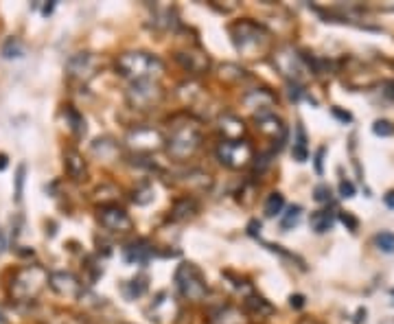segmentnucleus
I'll return each instance as SVG.
<instances>
[{
	"mask_svg": "<svg viewBox=\"0 0 394 324\" xmlns=\"http://www.w3.org/2000/svg\"><path fill=\"white\" fill-rule=\"evenodd\" d=\"M230 38L246 59H261L272 51V34L254 20H239L230 24Z\"/></svg>",
	"mask_w": 394,
	"mask_h": 324,
	"instance_id": "obj_1",
	"label": "nucleus"
},
{
	"mask_svg": "<svg viewBox=\"0 0 394 324\" xmlns=\"http://www.w3.org/2000/svg\"><path fill=\"white\" fill-rule=\"evenodd\" d=\"M164 143L176 160H186L202 145V127L193 116L180 114L171 121L169 136L164 138Z\"/></svg>",
	"mask_w": 394,
	"mask_h": 324,
	"instance_id": "obj_2",
	"label": "nucleus"
},
{
	"mask_svg": "<svg viewBox=\"0 0 394 324\" xmlns=\"http://www.w3.org/2000/svg\"><path fill=\"white\" fill-rule=\"evenodd\" d=\"M116 71L131 79V81H145V79H156L164 73V64L160 61V57L151 55V53H143V51H131V53H123L116 59Z\"/></svg>",
	"mask_w": 394,
	"mask_h": 324,
	"instance_id": "obj_3",
	"label": "nucleus"
},
{
	"mask_svg": "<svg viewBox=\"0 0 394 324\" xmlns=\"http://www.w3.org/2000/svg\"><path fill=\"white\" fill-rule=\"evenodd\" d=\"M49 285V272L42 265H24L20 268L9 285V294L18 303H31L36 300L44 287Z\"/></svg>",
	"mask_w": 394,
	"mask_h": 324,
	"instance_id": "obj_4",
	"label": "nucleus"
},
{
	"mask_svg": "<svg viewBox=\"0 0 394 324\" xmlns=\"http://www.w3.org/2000/svg\"><path fill=\"white\" fill-rule=\"evenodd\" d=\"M176 285L180 289V294L191 300V303H200L206 296V278L202 274V270L197 268L195 263H182L176 270Z\"/></svg>",
	"mask_w": 394,
	"mask_h": 324,
	"instance_id": "obj_5",
	"label": "nucleus"
},
{
	"mask_svg": "<svg viewBox=\"0 0 394 324\" xmlns=\"http://www.w3.org/2000/svg\"><path fill=\"white\" fill-rule=\"evenodd\" d=\"M127 103L131 110H153L160 106L164 90L160 88V83L156 79H145V81H131L129 90H127Z\"/></svg>",
	"mask_w": 394,
	"mask_h": 324,
	"instance_id": "obj_6",
	"label": "nucleus"
},
{
	"mask_svg": "<svg viewBox=\"0 0 394 324\" xmlns=\"http://www.w3.org/2000/svg\"><path fill=\"white\" fill-rule=\"evenodd\" d=\"M272 55H274V66L283 77L289 79V83H300L307 77V64H311V59H307L298 51H293L291 46H281Z\"/></svg>",
	"mask_w": 394,
	"mask_h": 324,
	"instance_id": "obj_7",
	"label": "nucleus"
},
{
	"mask_svg": "<svg viewBox=\"0 0 394 324\" xmlns=\"http://www.w3.org/2000/svg\"><path fill=\"white\" fill-rule=\"evenodd\" d=\"M252 145L248 141H221L217 147V160L228 169H243L252 162Z\"/></svg>",
	"mask_w": 394,
	"mask_h": 324,
	"instance_id": "obj_8",
	"label": "nucleus"
},
{
	"mask_svg": "<svg viewBox=\"0 0 394 324\" xmlns=\"http://www.w3.org/2000/svg\"><path fill=\"white\" fill-rule=\"evenodd\" d=\"M125 143L136 153H153L164 147V136L153 127H134L129 129Z\"/></svg>",
	"mask_w": 394,
	"mask_h": 324,
	"instance_id": "obj_9",
	"label": "nucleus"
},
{
	"mask_svg": "<svg viewBox=\"0 0 394 324\" xmlns=\"http://www.w3.org/2000/svg\"><path fill=\"white\" fill-rule=\"evenodd\" d=\"M98 221H101V226L106 231L110 233H129L131 228H134V221H131V217L118 206V204H106L98 208Z\"/></svg>",
	"mask_w": 394,
	"mask_h": 324,
	"instance_id": "obj_10",
	"label": "nucleus"
},
{
	"mask_svg": "<svg viewBox=\"0 0 394 324\" xmlns=\"http://www.w3.org/2000/svg\"><path fill=\"white\" fill-rule=\"evenodd\" d=\"M98 59L92 53H77L66 61V75L75 81H90L96 75Z\"/></svg>",
	"mask_w": 394,
	"mask_h": 324,
	"instance_id": "obj_11",
	"label": "nucleus"
},
{
	"mask_svg": "<svg viewBox=\"0 0 394 324\" xmlns=\"http://www.w3.org/2000/svg\"><path fill=\"white\" fill-rule=\"evenodd\" d=\"M49 285L55 294L66 298H81L84 296V283L71 272H53L49 274Z\"/></svg>",
	"mask_w": 394,
	"mask_h": 324,
	"instance_id": "obj_12",
	"label": "nucleus"
},
{
	"mask_svg": "<svg viewBox=\"0 0 394 324\" xmlns=\"http://www.w3.org/2000/svg\"><path fill=\"white\" fill-rule=\"evenodd\" d=\"M254 121H256V129H258V132H261L263 136H268V138L276 141V143H278V149H281V145H283V141H285V136H287V127H285V123L274 114V110L254 114Z\"/></svg>",
	"mask_w": 394,
	"mask_h": 324,
	"instance_id": "obj_13",
	"label": "nucleus"
},
{
	"mask_svg": "<svg viewBox=\"0 0 394 324\" xmlns=\"http://www.w3.org/2000/svg\"><path fill=\"white\" fill-rule=\"evenodd\" d=\"M176 61L188 75H204L211 69V57L200 49H184L176 53Z\"/></svg>",
	"mask_w": 394,
	"mask_h": 324,
	"instance_id": "obj_14",
	"label": "nucleus"
},
{
	"mask_svg": "<svg viewBox=\"0 0 394 324\" xmlns=\"http://www.w3.org/2000/svg\"><path fill=\"white\" fill-rule=\"evenodd\" d=\"M147 313H149V320H156L158 324H167L178 313V307H176L173 298L167 294V291H160Z\"/></svg>",
	"mask_w": 394,
	"mask_h": 324,
	"instance_id": "obj_15",
	"label": "nucleus"
},
{
	"mask_svg": "<svg viewBox=\"0 0 394 324\" xmlns=\"http://www.w3.org/2000/svg\"><path fill=\"white\" fill-rule=\"evenodd\" d=\"M151 254H153V248H151V243L145 241V239L131 241V243H127V245L123 248V256H125L127 263H141V265H143V263L149 261Z\"/></svg>",
	"mask_w": 394,
	"mask_h": 324,
	"instance_id": "obj_16",
	"label": "nucleus"
},
{
	"mask_svg": "<svg viewBox=\"0 0 394 324\" xmlns=\"http://www.w3.org/2000/svg\"><path fill=\"white\" fill-rule=\"evenodd\" d=\"M243 103L250 108V110H258V112H270L276 103V96L270 92V90H250L246 96H243ZM256 112V114H258Z\"/></svg>",
	"mask_w": 394,
	"mask_h": 324,
	"instance_id": "obj_17",
	"label": "nucleus"
},
{
	"mask_svg": "<svg viewBox=\"0 0 394 324\" xmlns=\"http://www.w3.org/2000/svg\"><path fill=\"white\" fill-rule=\"evenodd\" d=\"M219 132H221L223 141H241L246 134V125L235 114H223L219 118Z\"/></svg>",
	"mask_w": 394,
	"mask_h": 324,
	"instance_id": "obj_18",
	"label": "nucleus"
},
{
	"mask_svg": "<svg viewBox=\"0 0 394 324\" xmlns=\"http://www.w3.org/2000/svg\"><path fill=\"white\" fill-rule=\"evenodd\" d=\"M64 169H66V173H69L73 180H84L88 176L86 160L75 149H69V151L64 153Z\"/></svg>",
	"mask_w": 394,
	"mask_h": 324,
	"instance_id": "obj_19",
	"label": "nucleus"
},
{
	"mask_svg": "<svg viewBox=\"0 0 394 324\" xmlns=\"http://www.w3.org/2000/svg\"><path fill=\"white\" fill-rule=\"evenodd\" d=\"M243 322H246L243 313L235 307H230V305L217 307L208 315V324H243Z\"/></svg>",
	"mask_w": 394,
	"mask_h": 324,
	"instance_id": "obj_20",
	"label": "nucleus"
},
{
	"mask_svg": "<svg viewBox=\"0 0 394 324\" xmlns=\"http://www.w3.org/2000/svg\"><path fill=\"white\" fill-rule=\"evenodd\" d=\"M195 213H197V202H195L193 198L184 196V198H180V200L173 204V208H171V219H173V221H184V219H191Z\"/></svg>",
	"mask_w": 394,
	"mask_h": 324,
	"instance_id": "obj_21",
	"label": "nucleus"
},
{
	"mask_svg": "<svg viewBox=\"0 0 394 324\" xmlns=\"http://www.w3.org/2000/svg\"><path fill=\"white\" fill-rule=\"evenodd\" d=\"M309 223H311V228H313L318 235H322V233H328V231L333 228L335 217H333V213H328V211H318V213L311 215Z\"/></svg>",
	"mask_w": 394,
	"mask_h": 324,
	"instance_id": "obj_22",
	"label": "nucleus"
},
{
	"mask_svg": "<svg viewBox=\"0 0 394 324\" xmlns=\"http://www.w3.org/2000/svg\"><path fill=\"white\" fill-rule=\"evenodd\" d=\"M246 311L252 313V315H258V318H266V315L274 313V307L261 296H248L246 298Z\"/></svg>",
	"mask_w": 394,
	"mask_h": 324,
	"instance_id": "obj_23",
	"label": "nucleus"
},
{
	"mask_svg": "<svg viewBox=\"0 0 394 324\" xmlns=\"http://www.w3.org/2000/svg\"><path fill=\"white\" fill-rule=\"evenodd\" d=\"M182 182L188 186V188H197V191H204L213 184L211 176L204 173V171H197V169H191L188 173L182 176Z\"/></svg>",
	"mask_w": 394,
	"mask_h": 324,
	"instance_id": "obj_24",
	"label": "nucleus"
},
{
	"mask_svg": "<svg viewBox=\"0 0 394 324\" xmlns=\"http://www.w3.org/2000/svg\"><path fill=\"white\" fill-rule=\"evenodd\" d=\"M307 134H305V127L298 125L296 127V141H293V158L298 162H305L307 160Z\"/></svg>",
	"mask_w": 394,
	"mask_h": 324,
	"instance_id": "obj_25",
	"label": "nucleus"
},
{
	"mask_svg": "<svg viewBox=\"0 0 394 324\" xmlns=\"http://www.w3.org/2000/svg\"><path fill=\"white\" fill-rule=\"evenodd\" d=\"M123 291H125V296H127L129 300H136V298H141V296L145 294V291H147V278H145V276L131 278L129 283H125Z\"/></svg>",
	"mask_w": 394,
	"mask_h": 324,
	"instance_id": "obj_26",
	"label": "nucleus"
},
{
	"mask_svg": "<svg viewBox=\"0 0 394 324\" xmlns=\"http://www.w3.org/2000/svg\"><path fill=\"white\" fill-rule=\"evenodd\" d=\"M22 55H24V46H22V42L18 38L5 40V44H3V57L5 59H18Z\"/></svg>",
	"mask_w": 394,
	"mask_h": 324,
	"instance_id": "obj_27",
	"label": "nucleus"
},
{
	"mask_svg": "<svg viewBox=\"0 0 394 324\" xmlns=\"http://www.w3.org/2000/svg\"><path fill=\"white\" fill-rule=\"evenodd\" d=\"M300 215H303V208H300V206H291V208L285 213V217L281 219V228H283V231H291L293 226H298Z\"/></svg>",
	"mask_w": 394,
	"mask_h": 324,
	"instance_id": "obj_28",
	"label": "nucleus"
},
{
	"mask_svg": "<svg viewBox=\"0 0 394 324\" xmlns=\"http://www.w3.org/2000/svg\"><path fill=\"white\" fill-rule=\"evenodd\" d=\"M285 206V198L281 196V193H270V198L266 202V215L268 217H276Z\"/></svg>",
	"mask_w": 394,
	"mask_h": 324,
	"instance_id": "obj_29",
	"label": "nucleus"
},
{
	"mask_svg": "<svg viewBox=\"0 0 394 324\" xmlns=\"http://www.w3.org/2000/svg\"><path fill=\"white\" fill-rule=\"evenodd\" d=\"M66 116H69V121H71V129H73V132L81 136L86 132V121H84V116L77 110H73V108H66Z\"/></svg>",
	"mask_w": 394,
	"mask_h": 324,
	"instance_id": "obj_30",
	"label": "nucleus"
},
{
	"mask_svg": "<svg viewBox=\"0 0 394 324\" xmlns=\"http://www.w3.org/2000/svg\"><path fill=\"white\" fill-rule=\"evenodd\" d=\"M375 245H377L381 252L392 254V252H394V235H392V233H379V235H375Z\"/></svg>",
	"mask_w": 394,
	"mask_h": 324,
	"instance_id": "obj_31",
	"label": "nucleus"
},
{
	"mask_svg": "<svg viewBox=\"0 0 394 324\" xmlns=\"http://www.w3.org/2000/svg\"><path fill=\"white\" fill-rule=\"evenodd\" d=\"M151 200H153V188H151L149 184H145V186H141V188L134 191V202H136L138 206H145V204H149Z\"/></svg>",
	"mask_w": 394,
	"mask_h": 324,
	"instance_id": "obj_32",
	"label": "nucleus"
},
{
	"mask_svg": "<svg viewBox=\"0 0 394 324\" xmlns=\"http://www.w3.org/2000/svg\"><path fill=\"white\" fill-rule=\"evenodd\" d=\"M373 132L377 134V136H392L394 134V125L390 123V121H375V125H373Z\"/></svg>",
	"mask_w": 394,
	"mask_h": 324,
	"instance_id": "obj_33",
	"label": "nucleus"
},
{
	"mask_svg": "<svg viewBox=\"0 0 394 324\" xmlns=\"http://www.w3.org/2000/svg\"><path fill=\"white\" fill-rule=\"evenodd\" d=\"M313 198H315V202H331V188H328V184H318L315 188H313Z\"/></svg>",
	"mask_w": 394,
	"mask_h": 324,
	"instance_id": "obj_34",
	"label": "nucleus"
},
{
	"mask_svg": "<svg viewBox=\"0 0 394 324\" xmlns=\"http://www.w3.org/2000/svg\"><path fill=\"white\" fill-rule=\"evenodd\" d=\"M24 173H26V167H24V165H20V167H18V173H16V202H20V200H22Z\"/></svg>",
	"mask_w": 394,
	"mask_h": 324,
	"instance_id": "obj_35",
	"label": "nucleus"
},
{
	"mask_svg": "<svg viewBox=\"0 0 394 324\" xmlns=\"http://www.w3.org/2000/svg\"><path fill=\"white\" fill-rule=\"evenodd\" d=\"M272 156H274V153H261V156L256 158V171H258V173H263V171H266V169L272 165Z\"/></svg>",
	"mask_w": 394,
	"mask_h": 324,
	"instance_id": "obj_36",
	"label": "nucleus"
},
{
	"mask_svg": "<svg viewBox=\"0 0 394 324\" xmlns=\"http://www.w3.org/2000/svg\"><path fill=\"white\" fill-rule=\"evenodd\" d=\"M340 196H342V198H353V196H355V186H353V182H348V180H342V182H340Z\"/></svg>",
	"mask_w": 394,
	"mask_h": 324,
	"instance_id": "obj_37",
	"label": "nucleus"
},
{
	"mask_svg": "<svg viewBox=\"0 0 394 324\" xmlns=\"http://www.w3.org/2000/svg\"><path fill=\"white\" fill-rule=\"evenodd\" d=\"M340 219H342V223H344V226H348V231H353V233L357 231L359 221H357L350 213H342V215H340Z\"/></svg>",
	"mask_w": 394,
	"mask_h": 324,
	"instance_id": "obj_38",
	"label": "nucleus"
},
{
	"mask_svg": "<svg viewBox=\"0 0 394 324\" xmlns=\"http://www.w3.org/2000/svg\"><path fill=\"white\" fill-rule=\"evenodd\" d=\"M300 83H289V96H291V99L293 101H298L300 99Z\"/></svg>",
	"mask_w": 394,
	"mask_h": 324,
	"instance_id": "obj_39",
	"label": "nucleus"
},
{
	"mask_svg": "<svg viewBox=\"0 0 394 324\" xmlns=\"http://www.w3.org/2000/svg\"><path fill=\"white\" fill-rule=\"evenodd\" d=\"M331 112H333V116H335V118H340L342 123H350V121H353V116H350L348 112H342L340 108H333Z\"/></svg>",
	"mask_w": 394,
	"mask_h": 324,
	"instance_id": "obj_40",
	"label": "nucleus"
},
{
	"mask_svg": "<svg viewBox=\"0 0 394 324\" xmlns=\"http://www.w3.org/2000/svg\"><path fill=\"white\" fill-rule=\"evenodd\" d=\"M289 305H291V307H296V309H300V307H305V296H300V294H296V296H291V298H289Z\"/></svg>",
	"mask_w": 394,
	"mask_h": 324,
	"instance_id": "obj_41",
	"label": "nucleus"
},
{
	"mask_svg": "<svg viewBox=\"0 0 394 324\" xmlns=\"http://www.w3.org/2000/svg\"><path fill=\"white\" fill-rule=\"evenodd\" d=\"M248 233H250L252 237H256V235L261 233V223H258L256 219H252V221H250V226H248Z\"/></svg>",
	"mask_w": 394,
	"mask_h": 324,
	"instance_id": "obj_42",
	"label": "nucleus"
},
{
	"mask_svg": "<svg viewBox=\"0 0 394 324\" xmlns=\"http://www.w3.org/2000/svg\"><path fill=\"white\" fill-rule=\"evenodd\" d=\"M383 202L388 208H394V191H388L385 196H383Z\"/></svg>",
	"mask_w": 394,
	"mask_h": 324,
	"instance_id": "obj_43",
	"label": "nucleus"
},
{
	"mask_svg": "<svg viewBox=\"0 0 394 324\" xmlns=\"http://www.w3.org/2000/svg\"><path fill=\"white\" fill-rule=\"evenodd\" d=\"M322 156H324V149H318V156H315V171L322 173Z\"/></svg>",
	"mask_w": 394,
	"mask_h": 324,
	"instance_id": "obj_44",
	"label": "nucleus"
},
{
	"mask_svg": "<svg viewBox=\"0 0 394 324\" xmlns=\"http://www.w3.org/2000/svg\"><path fill=\"white\" fill-rule=\"evenodd\" d=\"M7 250V235L0 231V254H3Z\"/></svg>",
	"mask_w": 394,
	"mask_h": 324,
	"instance_id": "obj_45",
	"label": "nucleus"
},
{
	"mask_svg": "<svg viewBox=\"0 0 394 324\" xmlns=\"http://www.w3.org/2000/svg\"><path fill=\"white\" fill-rule=\"evenodd\" d=\"M5 169H7V156L0 153V171H5Z\"/></svg>",
	"mask_w": 394,
	"mask_h": 324,
	"instance_id": "obj_46",
	"label": "nucleus"
},
{
	"mask_svg": "<svg viewBox=\"0 0 394 324\" xmlns=\"http://www.w3.org/2000/svg\"><path fill=\"white\" fill-rule=\"evenodd\" d=\"M0 324H9V322H7V318H5L3 313H0Z\"/></svg>",
	"mask_w": 394,
	"mask_h": 324,
	"instance_id": "obj_47",
	"label": "nucleus"
}]
</instances>
